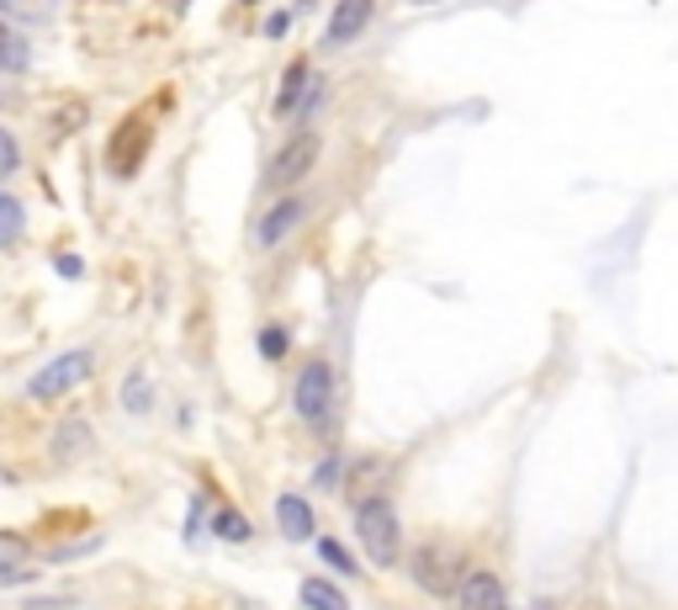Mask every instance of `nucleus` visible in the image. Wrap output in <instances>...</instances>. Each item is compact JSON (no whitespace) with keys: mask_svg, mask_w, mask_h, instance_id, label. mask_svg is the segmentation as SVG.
Segmentation results:
<instances>
[{"mask_svg":"<svg viewBox=\"0 0 678 610\" xmlns=\"http://www.w3.org/2000/svg\"><path fill=\"white\" fill-rule=\"evenodd\" d=\"M456 606L461 610H509V600H504V584H498V573H467L461 584H456Z\"/></svg>","mask_w":678,"mask_h":610,"instance_id":"obj_8","label":"nucleus"},{"mask_svg":"<svg viewBox=\"0 0 678 610\" xmlns=\"http://www.w3.org/2000/svg\"><path fill=\"white\" fill-rule=\"evenodd\" d=\"M535 610H546V606H535Z\"/></svg>","mask_w":678,"mask_h":610,"instance_id":"obj_26","label":"nucleus"},{"mask_svg":"<svg viewBox=\"0 0 678 610\" xmlns=\"http://www.w3.org/2000/svg\"><path fill=\"white\" fill-rule=\"evenodd\" d=\"M414 578H419V589H430V595H451V589L467 578V569H461V552H456V547H445V541H435V547H419V558H414Z\"/></svg>","mask_w":678,"mask_h":610,"instance_id":"obj_5","label":"nucleus"},{"mask_svg":"<svg viewBox=\"0 0 678 610\" xmlns=\"http://www.w3.org/2000/svg\"><path fill=\"white\" fill-rule=\"evenodd\" d=\"M286 22H292V16H286V11H276V16L266 22V33H271V38H281V33H286Z\"/></svg>","mask_w":678,"mask_h":610,"instance_id":"obj_25","label":"nucleus"},{"mask_svg":"<svg viewBox=\"0 0 678 610\" xmlns=\"http://www.w3.org/2000/svg\"><path fill=\"white\" fill-rule=\"evenodd\" d=\"M22 229H27V207H22V197L0 192V249H11V244L22 240Z\"/></svg>","mask_w":678,"mask_h":610,"instance_id":"obj_16","label":"nucleus"},{"mask_svg":"<svg viewBox=\"0 0 678 610\" xmlns=\"http://www.w3.org/2000/svg\"><path fill=\"white\" fill-rule=\"evenodd\" d=\"M122 404H127V414H149V404H155V388H149V377H144V371H133V377L122 382Z\"/></svg>","mask_w":678,"mask_h":610,"instance_id":"obj_18","label":"nucleus"},{"mask_svg":"<svg viewBox=\"0 0 678 610\" xmlns=\"http://www.w3.org/2000/svg\"><path fill=\"white\" fill-rule=\"evenodd\" d=\"M319 149H323L319 133H297V138H286V144L276 149V160L266 164V181H271V186H297V181L319 164Z\"/></svg>","mask_w":678,"mask_h":610,"instance_id":"obj_6","label":"nucleus"},{"mask_svg":"<svg viewBox=\"0 0 678 610\" xmlns=\"http://www.w3.org/2000/svg\"><path fill=\"white\" fill-rule=\"evenodd\" d=\"M356 530H360V547L377 569H393L403 552V526H398V510L387 499H366L356 504Z\"/></svg>","mask_w":678,"mask_h":610,"instance_id":"obj_1","label":"nucleus"},{"mask_svg":"<svg viewBox=\"0 0 678 610\" xmlns=\"http://www.w3.org/2000/svg\"><path fill=\"white\" fill-rule=\"evenodd\" d=\"M308 197H303V192H297V197H281V203H271L266 207V212H260V223H255V244H260V249H276L281 240H292V234H297V223H303V218H308Z\"/></svg>","mask_w":678,"mask_h":610,"instance_id":"obj_7","label":"nucleus"},{"mask_svg":"<svg viewBox=\"0 0 678 610\" xmlns=\"http://www.w3.org/2000/svg\"><path fill=\"white\" fill-rule=\"evenodd\" d=\"M292 408H297V419L313 425V430L329 425V408H334V371H329V362H308L303 371H297Z\"/></svg>","mask_w":678,"mask_h":610,"instance_id":"obj_4","label":"nucleus"},{"mask_svg":"<svg viewBox=\"0 0 678 610\" xmlns=\"http://www.w3.org/2000/svg\"><path fill=\"white\" fill-rule=\"evenodd\" d=\"M22 563H27V536L22 530H0V584H16Z\"/></svg>","mask_w":678,"mask_h":610,"instance_id":"obj_15","label":"nucleus"},{"mask_svg":"<svg viewBox=\"0 0 678 610\" xmlns=\"http://www.w3.org/2000/svg\"><path fill=\"white\" fill-rule=\"evenodd\" d=\"M53 266H59V271H64V277H81V260H75V255H59V260H53Z\"/></svg>","mask_w":678,"mask_h":610,"instance_id":"obj_24","label":"nucleus"},{"mask_svg":"<svg viewBox=\"0 0 678 610\" xmlns=\"http://www.w3.org/2000/svg\"><path fill=\"white\" fill-rule=\"evenodd\" d=\"M212 530H218L223 541H249V521H244L239 510H229V504L212 515Z\"/></svg>","mask_w":678,"mask_h":610,"instance_id":"obj_19","label":"nucleus"},{"mask_svg":"<svg viewBox=\"0 0 678 610\" xmlns=\"http://www.w3.org/2000/svg\"><path fill=\"white\" fill-rule=\"evenodd\" d=\"M11 170H22V144H16V133L0 127V175H11Z\"/></svg>","mask_w":678,"mask_h":610,"instance_id":"obj_23","label":"nucleus"},{"mask_svg":"<svg viewBox=\"0 0 678 610\" xmlns=\"http://www.w3.org/2000/svg\"><path fill=\"white\" fill-rule=\"evenodd\" d=\"M85 447H90V425H85V419H64L59 436H53V451H59V456H81Z\"/></svg>","mask_w":678,"mask_h":610,"instance_id":"obj_17","label":"nucleus"},{"mask_svg":"<svg viewBox=\"0 0 678 610\" xmlns=\"http://www.w3.org/2000/svg\"><path fill=\"white\" fill-rule=\"evenodd\" d=\"M149 144H155V122L144 118V112H133V118L118 122V133L107 138V170L127 181V175H138V164L149 155Z\"/></svg>","mask_w":678,"mask_h":610,"instance_id":"obj_3","label":"nucleus"},{"mask_svg":"<svg viewBox=\"0 0 678 610\" xmlns=\"http://www.w3.org/2000/svg\"><path fill=\"white\" fill-rule=\"evenodd\" d=\"M27 64H33V42H27V33H22L16 22L0 16V70H5V75H22Z\"/></svg>","mask_w":678,"mask_h":610,"instance_id":"obj_12","label":"nucleus"},{"mask_svg":"<svg viewBox=\"0 0 678 610\" xmlns=\"http://www.w3.org/2000/svg\"><path fill=\"white\" fill-rule=\"evenodd\" d=\"M382 478H387V462H382V456H366L356 473H350L345 493H350L356 504H366V499H382V493H377V484H382Z\"/></svg>","mask_w":678,"mask_h":610,"instance_id":"obj_13","label":"nucleus"},{"mask_svg":"<svg viewBox=\"0 0 678 610\" xmlns=\"http://www.w3.org/2000/svg\"><path fill=\"white\" fill-rule=\"evenodd\" d=\"M90 366H96V351H64V356H53L48 366L33 371L27 399H33V404H59L64 393H75L85 377H90Z\"/></svg>","mask_w":678,"mask_h":610,"instance_id":"obj_2","label":"nucleus"},{"mask_svg":"<svg viewBox=\"0 0 678 610\" xmlns=\"http://www.w3.org/2000/svg\"><path fill=\"white\" fill-rule=\"evenodd\" d=\"M371 11H377V0H340L334 16H329V33H323V38L334 42V48H340V42H356L360 33L371 27Z\"/></svg>","mask_w":678,"mask_h":610,"instance_id":"obj_9","label":"nucleus"},{"mask_svg":"<svg viewBox=\"0 0 678 610\" xmlns=\"http://www.w3.org/2000/svg\"><path fill=\"white\" fill-rule=\"evenodd\" d=\"M297 600H303L308 610H350L345 589H340V584H329V578H303Z\"/></svg>","mask_w":678,"mask_h":610,"instance_id":"obj_14","label":"nucleus"},{"mask_svg":"<svg viewBox=\"0 0 678 610\" xmlns=\"http://www.w3.org/2000/svg\"><path fill=\"white\" fill-rule=\"evenodd\" d=\"M260 356H266V362H281V356H286V329L281 325L260 329Z\"/></svg>","mask_w":678,"mask_h":610,"instance_id":"obj_21","label":"nucleus"},{"mask_svg":"<svg viewBox=\"0 0 678 610\" xmlns=\"http://www.w3.org/2000/svg\"><path fill=\"white\" fill-rule=\"evenodd\" d=\"M276 526L286 541H308L313 536V504L303 493H281L276 499Z\"/></svg>","mask_w":678,"mask_h":610,"instance_id":"obj_10","label":"nucleus"},{"mask_svg":"<svg viewBox=\"0 0 678 610\" xmlns=\"http://www.w3.org/2000/svg\"><path fill=\"white\" fill-rule=\"evenodd\" d=\"M308 85H313V70H308V59L286 64V75H281V90H276V118H297V107H303Z\"/></svg>","mask_w":678,"mask_h":610,"instance_id":"obj_11","label":"nucleus"},{"mask_svg":"<svg viewBox=\"0 0 678 610\" xmlns=\"http://www.w3.org/2000/svg\"><path fill=\"white\" fill-rule=\"evenodd\" d=\"M42 5H48V0H0V16H5V22H16V16L33 22V16H42Z\"/></svg>","mask_w":678,"mask_h":610,"instance_id":"obj_22","label":"nucleus"},{"mask_svg":"<svg viewBox=\"0 0 678 610\" xmlns=\"http://www.w3.org/2000/svg\"><path fill=\"white\" fill-rule=\"evenodd\" d=\"M319 558L323 563H329V569H340L345 573V578H356V558H350V552H345V547H340V541H334V536H319Z\"/></svg>","mask_w":678,"mask_h":610,"instance_id":"obj_20","label":"nucleus"}]
</instances>
